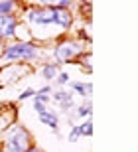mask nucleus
I'll use <instances>...</instances> for the list:
<instances>
[{
  "mask_svg": "<svg viewBox=\"0 0 138 152\" xmlns=\"http://www.w3.org/2000/svg\"><path fill=\"white\" fill-rule=\"evenodd\" d=\"M0 50H2V39H0Z\"/></svg>",
  "mask_w": 138,
  "mask_h": 152,
  "instance_id": "6ab92c4d",
  "label": "nucleus"
},
{
  "mask_svg": "<svg viewBox=\"0 0 138 152\" xmlns=\"http://www.w3.org/2000/svg\"><path fill=\"white\" fill-rule=\"evenodd\" d=\"M16 32V20L10 16H0V36L10 38Z\"/></svg>",
  "mask_w": 138,
  "mask_h": 152,
  "instance_id": "39448f33",
  "label": "nucleus"
},
{
  "mask_svg": "<svg viewBox=\"0 0 138 152\" xmlns=\"http://www.w3.org/2000/svg\"><path fill=\"white\" fill-rule=\"evenodd\" d=\"M30 148V136L24 129L14 126L6 136V150L8 152H26Z\"/></svg>",
  "mask_w": 138,
  "mask_h": 152,
  "instance_id": "7ed1b4c3",
  "label": "nucleus"
},
{
  "mask_svg": "<svg viewBox=\"0 0 138 152\" xmlns=\"http://www.w3.org/2000/svg\"><path fill=\"white\" fill-rule=\"evenodd\" d=\"M91 109H93V105H91V103H85V105L77 107V115L79 117H87V115L91 113Z\"/></svg>",
  "mask_w": 138,
  "mask_h": 152,
  "instance_id": "6e6552de",
  "label": "nucleus"
},
{
  "mask_svg": "<svg viewBox=\"0 0 138 152\" xmlns=\"http://www.w3.org/2000/svg\"><path fill=\"white\" fill-rule=\"evenodd\" d=\"M39 121L44 124H47V126H51V129H57V117L53 113H47V111L39 113Z\"/></svg>",
  "mask_w": 138,
  "mask_h": 152,
  "instance_id": "423d86ee",
  "label": "nucleus"
},
{
  "mask_svg": "<svg viewBox=\"0 0 138 152\" xmlns=\"http://www.w3.org/2000/svg\"><path fill=\"white\" fill-rule=\"evenodd\" d=\"M50 91H51V87H50V85H45V87H42V89L38 91V95H47Z\"/></svg>",
  "mask_w": 138,
  "mask_h": 152,
  "instance_id": "dca6fc26",
  "label": "nucleus"
},
{
  "mask_svg": "<svg viewBox=\"0 0 138 152\" xmlns=\"http://www.w3.org/2000/svg\"><path fill=\"white\" fill-rule=\"evenodd\" d=\"M79 53V45L77 42H63V44L57 45V51H55V57L59 59V61H67V59H71L73 56H77Z\"/></svg>",
  "mask_w": 138,
  "mask_h": 152,
  "instance_id": "20e7f679",
  "label": "nucleus"
},
{
  "mask_svg": "<svg viewBox=\"0 0 138 152\" xmlns=\"http://www.w3.org/2000/svg\"><path fill=\"white\" fill-rule=\"evenodd\" d=\"M42 75H44L45 79H53L55 77V67L53 65H45V67L42 69Z\"/></svg>",
  "mask_w": 138,
  "mask_h": 152,
  "instance_id": "9d476101",
  "label": "nucleus"
},
{
  "mask_svg": "<svg viewBox=\"0 0 138 152\" xmlns=\"http://www.w3.org/2000/svg\"><path fill=\"white\" fill-rule=\"evenodd\" d=\"M14 10V2H0V16H8Z\"/></svg>",
  "mask_w": 138,
  "mask_h": 152,
  "instance_id": "0eeeda50",
  "label": "nucleus"
},
{
  "mask_svg": "<svg viewBox=\"0 0 138 152\" xmlns=\"http://www.w3.org/2000/svg\"><path fill=\"white\" fill-rule=\"evenodd\" d=\"M32 95H34V89H26L22 95H20V99H28V97H32Z\"/></svg>",
  "mask_w": 138,
  "mask_h": 152,
  "instance_id": "2eb2a0df",
  "label": "nucleus"
},
{
  "mask_svg": "<svg viewBox=\"0 0 138 152\" xmlns=\"http://www.w3.org/2000/svg\"><path fill=\"white\" fill-rule=\"evenodd\" d=\"M71 89L77 91L79 95H87V91H85V85H83V83H71Z\"/></svg>",
  "mask_w": 138,
  "mask_h": 152,
  "instance_id": "ddd939ff",
  "label": "nucleus"
},
{
  "mask_svg": "<svg viewBox=\"0 0 138 152\" xmlns=\"http://www.w3.org/2000/svg\"><path fill=\"white\" fill-rule=\"evenodd\" d=\"M38 56V48L30 42H20V44L10 45L8 50L4 51L2 59L4 61H12V59H34Z\"/></svg>",
  "mask_w": 138,
  "mask_h": 152,
  "instance_id": "f03ea898",
  "label": "nucleus"
},
{
  "mask_svg": "<svg viewBox=\"0 0 138 152\" xmlns=\"http://www.w3.org/2000/svg\"><path fill=\"white\" fill-rule=\"evenodd\" d=\"M55 99L59 101V105H63V103L71 101V95H69V93H65V91H57V93H55Z\"/></svg>",
  "mask_w": 138,
  "mask_h": 152,
  "instance_id": "1a4fd4ad",
  "label": "nucleus"
},
{
  "mask_svg": "<svg viewBox=\"0 0 138 152\" xmlns=\"http://www.w3.org/2000/svg\"><path fill=\"white\" fill-rule=\"evenodd\" d=\"M79 136H83V132H81V126H73L71 134H69V140H71V142H75V140L79 138Z\"/></svg>",
  "mask_w": 138,
  "mask_h": 152,
  "instance_id": "f8f14e48",
  "label": "nucleus"
},
{
  "mask_svg": "<svg viewBox=\"0 0 138 152\" xmlns=\"http://www.w3.org/2000/svg\"><path fill=\"white\" fill-rule=\"evenodd\" d=\"M26 152H44V150H39V148H28Z\"/></svg>",
  "mask_w": 138,
  "mask_h": 152,
  "instance_id": "a211bd4d",
  "label": "nucleus"
},
{
  "mask_svg": "<svg viewBox=\"0 0 138 152\" xmlns=\"http://www.w3.org/2000/svg\"><path fill=\"white\" fill-rule=\"evenodd\" d=\"M57 79H59V83L63 85V83H67V79H69V75H67V73H61V75H59Z\"/></svg>",
  "mask_w": 138,
  "mask_h": 152,
  "instance_id": "f3484780",
  "label": "nucleus"
},
{
  "mask_svg": "<svg viewBox=\"0 0 138 152\" xmlns=\"http://www.w3.org/2000/svg\"><path fill=\"white\" fill-rule=\"evenodd\" d=\"M81 132L85 136H91V134H93V123H91V121H87L85 124H81Z\"/></svg>",
  "mask_w": 138,
  "mask_h": 152,
  "instance_id": "9b49d317",
  "label": "nucleus"
},
{
  "mask_svg": "<svg viewBox=\"0 0 138 152\" xmlns=\"http://www.w3.org/2000/svg\"><path fill=\"white\" fill-rule=\"evenodd\" d=\"M34 109H36L38 113H44V111H45V107L42 105V103H38V101H34Z\"/></svg>",
  "mask_w": 138,
  "mask_h": 152,
  "instance_id": "4468645a",
  "label": "nucleus"
},
{
  "mask_svg": "<svg viewBox=\"0 0 138 152\" xmlns=\"http://www.w3.org/2000/svg\"><path fill=\"white\" fill-rule=\"evenodd\" d=\"M28 22H36V24H59L61 28H67L69 26V12L67 10H61V8H42V10H32L28 12Z\"/></svg>",
  "mask_w": 138,
  "mask_h": 152,
  "instance_id": "f257e3e1",
  "label": "nucleus"
}]
</instances>
